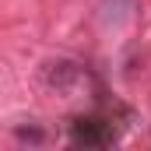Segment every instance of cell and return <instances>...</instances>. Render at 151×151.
<instances>
[{
	"mask_svg": "<svg viewBox=\"0 0 151 151\" xmlns=\"http://www.w3.org/2000/svg\"><path fill=\"white\" fill-rule=\"evenodd\" d=\"M77 77H81V67L70 63V60H53V63L42 67V84L53 88V91H70L77 84Z\"/></svg>",
	"mask_w": 151,
	"mask_h": 151,
	"instance_id": "7a4b0ae2",
	"label": "cell"
},
{
	"mask_svg": "<svg viewBox=\"0 0 151 151\" xmlns=\"http://www.w3.org/2000/svg\"><path fill=\"white\" fill-rule=\"evenodd\" d=\"M14 137H18V141H28V144H42V141H46V134H42L39 127H18Z\"/></svg>",
	"mask_w": 151,
	"mask_h": 151,
	"instance_id": "3957f363",
	"label": "cell"
},
{
	"mask_svg": "<svg viewBox=\"0 0 151 151\" xmlns=\"http://www.w3.org/2000/svg\"><path fill=\"white\" fill-rule=\"evenodd\" d=\"M116 141V130L102 116H77L70 123V144L77 148H109Z\"/></svg>",
	"mask_w": 151,
	"mask_h": 151,
	"instance_id": "6da1fadb",
	"label": "cell"
}]
</instances>
